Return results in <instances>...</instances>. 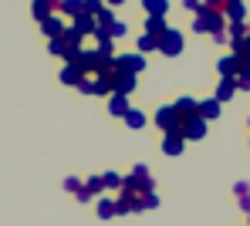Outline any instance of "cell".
<instances>
[{
  "instance_id": "f546056e",
  "label": "cell",
  "mask_w": 250,
  "mask_h": 226,
  "mask_svg": "<svg viewBox=\"0 0 250 226\" xmlns=\"http://www.w3.org/2000/svg\"><path fill=\"white\" fill-rule=\"evenodd\" d=\"M64 189H71V192H78V189H82V182H78V179H68V182H64Z\"/></svg>"
},
{
  "instance_id": "484cf974",
  "label": "cell",
  "mask_w": 250,
  "mask_h": 226,
  "mask_svg": "<svg viewBox=\"0 0 250 226\" xmlns=\"http://www.w3.org/2000/svg\"><path fill=\"white\" fill-rule=\"evenodd\" d=\"M108 34H112V38H122V34H125V24H122V20H112V24H108Z\"/></svg>"
},
{
  "instance_id": "5bb4252c",
  "label": "cell",
  "mask_w": 250,
  "mask_h": 226,
  "mask_svg": "<svg viewBox=\"0 0 250 226\" xmlns=\"http://www.w3.org/2000/svg\"><path fill=\"white\" fill-rule=\"evenodd\" d=\"M146 31L159 38V34L166 31V14H146Z\"/></svg>"
},
{
  "instance_id": "2e32d148",
  "label": "cell",
  "mask_w": 250,
  "mask_h": 226,
  "mask_svg": "<svg viewBox=\"0 0 250 226\" xmlns=\"http://www.w3.org/2000/svg\"><path fill=\"white\" fill-rule=\"evenodd\" d=\"M220 108H223V101H220V98H203V101H200V115H203L207 122L220 115Z\"/></svg>"
},
{
  "instance_id": "e0dca14e",
  "label": "cell",
  "mask_w": 250,
  "mask_h": 226,
  "mask_svg": "<svg viewBox=\"0 0 250 226\" xmlns=\"http://www.w3.org/2000/svg\"><path fill=\"white\" fill-rule=\"evenodd\" d=\"M58 10V0H34V7H31V14L38 17V20H44L47 14H54Z\"/></svg>"
},
{
  "instance_id": "3957f363",
  "label": "cell",
  "mask_w": 250,
  "mask_h": 226,
  "mask_svg": "<svg viewBox=\"0 0 250 226\" xmlns=\"http://www.w3.org/2000/svg\"><path fill=\"white\" fill-rule=\"evenodd\" d=\"M179 129H183V138H186V142H200V138H207V118H203V115H193V118H186Z\"/></svg>"
},
{
  "instance_id": "d4e9b609",
  "label": "cell",
  "mask_w": 250,
  "mask_h": 226,
  "mask_svg": "<svg viewBox=\"0 0 250 226\" xmlns=\"http://www.w3.org/2000/svg\"><path fill=\"white\" fill-rule=\"evenodd\" d=\"M102 182H105L108 189H122V176H115V172H105V176H102Z\"/></svg>"
},
{
  "instance_id": "5b68a950",
  "label": "cell",
  "mask_w": 250,
  "mask_h": 226,
  "mask_svg": "<svg viewBox=\"0 0 250 226\" xmlns=\"http://www.w3.org/2000/svg\"><path fill=\"white\" fill-rule=\"evenodd\" d=\"M183 142H186V138H183V129H169L166 138H163V152H166V155H179V152H183Z\"/></svg>"
},
{
  "instance_id": "ac0fdd59",
  "label": "cell",
  "mask_w": 250,
  "mask_h": 226,
  "mask_svg": "<svg viewBox=\"0 0 250 226\" xmlns=\"http://www.w3.org/2000/svg\"><path fill=\"white\" fill-rule=\"evenodd\" d=\"M223 17H227V20H244V17H247V7H244V0H233V3H227Z\"/></svg>"
},
{
  "instance_id": "603a6c76",
  "label": "cell",
  "mask_w": 250,
  "mask_h": 226,
  "mask_svg": "<svg viewBox=\"0 0 250 226\" xmlns=\"http://www.w3.org/2000/svg\"><path fill=\"white\" fill-rule=\"evenodd\" d=\"M112 20H115V14H112V7H102V10L95 14V24H98V27H108Z\"/></svg>"
},
{
  "instance_id": "ffe728a7",
  "label": "cell",
  "mask_w": 250,
  "mask_h": 226,
  "mask_svg": "<svg viewBox=\"0 0 250 226\" xmlns=\"http://www.w3.org/2000/svg\"><path fill=\"white\" fill-rule=\"evenodd\" d=\"M122 118H125V125H128V129H146V115H142V112H135V108H128Z\"/></svg>"
},
{
  "instance_id": "ba28073f",
  "label": "cell",
  "mask_w": 250,
  "mask_h": 226,
  "mask_svg": "<svg viewBox=\"0 0 250 226\" xmlns=\"http://www.w3.org/2000/svg\"><path fill=\"white\" fill-rule=\"evenodd\" d=\"M115 64H119L122 71H132V75H139V71L146 68V57H142V54H122Z\"/></svg>"
},
{
  "instance_id": "44dd1931",
  "label": "cell",
  "mask_w": 250,
  "mask_h": 226,
  "mask_svg": "<svg viewBox=\"0 0 250 226\" xmlns=\"http://www.w3.org/2000/svg\"><path fill=\"white\" fill-rule=\"evenodd\" d=\"M146 14H166L169 10V0H142Z\"/></svg>"
},
{
  "instance_id": "8fae6325",
  "label": "cell",
  "mask_w": 250,
  "mask_h": 226,
  "mask_svg": "<svg viewBox=\"0 0 250 226\" xmlns=\"http://www.w3.org/2000/svg\"><path fill=\"white\" fill-rule=\"evenodd\" d=\"M41 31L47 34V38H58V34L64 31V20H61L58 14H47V17L41 20Z\"/></svg>"
},
{
  "instance_id": "52a82bcc",
  "label": "cell",
  "mask_w": 250,
  "mask_h": 226,
  "mask_svg": "<svg viewBox=\"0 0 250 226\" xmlns=\"http://www.w3.org/2000/svg\"><path fill=\"white\" fill-rule=\"evenodd\" d=\"M176 115H179V122H186V118H193V115H200V101H193V98H179L176 105Z\"/></svg>"
},
{
  "instance_id": "6da1fadb",
  "label": "cell",
  "mask_w": 250,
  "mask_h": 226,
  "mask_svg": "<svg viewBox=\"0 0 250 226\" xmlns=\"http://www.w3.org/2000/svg\"><path fill=\"white\" fill-rule=\"evenodd\" d=\"M193 31L196 34H216V31H223V14L209 10V7H200V14L193 20Z\"/></svg>"
},
{
  "instance_id": "30bf717a",
  "label": "cell",
  "mask_w": 250,
  "mask_h": 226,
  "mask_svg": "<svg viewBox=\"0 0 250 226\" xmlns=\"http://www.w3.org/2000/svg\"><path fill=\"white\" fill-rule=\"evenodd\" d=\"M82 78H84V71L75 61H68V64L61 68V81H64V85H82Z\"/></svg>"
},
{
  "instance_id": "d6986e66",
  "label": "cell",
  "mask_w": 250,
  "mask_h": 226,
  "mask_svg": "<svg viewBox=\"0 0 250 226\" xmlns=\"http://www.w3.org/2000/svg\"><path fill=\"white\" fill-rule=\"evenodd\" d=\"M58 10L68 14V17H75V14H82V10H84V0H58Z\"/></svg>"
},
{
  "instance_id": "83f0119b",
  "label": "cell",
  "mask_w": 250,
  "mask_h": 226,
  "mask_svg": "<svg viewBox=\"0 0 250 226\" xmlns=\"http://www.w3.org/2000/svg\"><path fill=\"white\" fill-rule=\"evenodd\" d=\"M84 10H88V14H98V10H102V0H84Z\"/></svg>"
},
{
  "instance_id": "8992f818",
  "label": "cell",
  "mask_w": 250,
  "mask_h": 226,
  "mask_svg": "<svg viewBox=\"0 0 250 226\" xmlns=\"http://www.w3.org/2000/svg\"><path fill=\"white\" fill-rule=\"evenodd\" d=\"M233 91H237V78H233V75H220V85H216V94H213V98L230 101V98H233Z\"/></svg>"
},
{
  "instance_id": "cb8c5ba5",
  "label": "cell",
  "mask_w": 250,
  "mask_h": 226,
  "mask_svg": "<svg viewBox=\"0 0 250 226\" xmlns=\"http://www.w3.org/2000/svg\"><path fill=\"white\" fill-rule=\"evenodd\" d=\"M98 216H102V220L115 216V203H112V199H102V203H98Z\"/></svg>"
},
{
  "instance_id": "1f68e13d",
  "label": "cell",
  "mask_w": 250,
  "mask_h": 226,
  "mask_svg": "<svg viewBox=\"0 0 250 226\" xmlns=\"http://www.w3.org/2000/svg\"><path fill=\"white\" fill-rule=\"evenodd\" d=\"M247 34H250V24H247Z\"/></svg>"
},
{
  "instance_id": "9a60e30c",
  "label": "cell",
  "mask_w": 250,
  "mask_h": 226,
  "mask_svg": "<svg viewBox=\"0 0 250 226\" xmlns=\"http://www.w3.org/2000/svg\"><path fill=\"white\" fill-rule=\"evenodd\" d=\"M75 27L82 31V34H95V14H88V10H82V14H75Z\"/></svg>"
},
{
  "instance_id": "7c38bea8",
  "label": "cell",
  "mask_w": 250,
  "mask_h": 226,
  "mask_svg": "<svg viewBox=\"0 0 250 226\" xmlns=\"http://www.w3.org/2000/svg\"><path fill=\"white\" fill-rule=\"evenodd\" d=\"M51 54H58V57H64V61H71V57H75V47L58 34V38H51Z\"/></svg>"
},
{
  "instance_id": "4fadbf2b",
  "label": "cell",
  "mask_w": 250,
  "mask_h": 226,
  "mask_svg": "<svg viewBox=\"0 0 250 226\" xmlns=\"http://www.w3.org/2000/svg\"><path fill=\"white\" fill-rule=\"evenodd\" d=\"M128 94H119V91H112V98H108V112L115 115V118H122L125 112H128V101H125Z\"/></svg>"
},
{
  "instance_id": "7402d4cb",
  "label": "cell",
  "mask_w": 250,
  "mask_h": 226,
  "mask_svg": "<svg viewBox=\"0 0 250 226\" xmlns=\"http://www.w3.org/2000/svg\"><path fill=\"white\" fill-rule=\"evenodd\" d=\"M139 51H159V38H156V34H149V31H146V34H142V38H139Z\"/></svg>"
},
{
  "instance_id": "7a4b0ae2",
  "label": "cell",
  "mask_w": 250,
  "mask_h": 226,
  "mask_svg": "<svg viewBox=\"0 0 250 226\" xmlns=\"http://www.w3.org/2000/svg\"><path fill=\"white\" fill-rule=\"evenodd\" d=\"M159 51H163L166 57L183 54V34H179V31H172V27H166V31L159 34Z\"/></svg>"
},
{
  "instance_id": "4316f807",
  "label": "cell",
  "mask_w": 250,
  "mask_h": 226,
  "mask_svg": "<svg viewBox=\"0 0 250 226\" xmlns=\"http://www.w3.org/2000/svg\"><path fill=\"white\" fill-rule=\"evenodd\" d=\"M203 7H209V10H220V14H223V10H227V0H203Z\"/></svg>"
},
{
  "instance_id": "277c9868",
  "label": "cell",
  "mask_w": 250,
  "mask_h": 226,
  "mask_svg": "<svg viewBox=\"0 0 250 226\" xmlns=\"http://www.w3.org/2000/svg\"><path fill=\"white\" fill-rule=\"evenodd\" d=\"M156 125H159L163 132H169V129H179L183 122H179L176 108H172V105H166V108H159V112H156Z\"/></svg>"
},
{
  "instance_id": "f1b7e54d",
  "label": "cell",
  "mask_w": 250,
  "mask_h": 226,
  "mask_svg": "<svg viewBox=\"0 0 250 226\" xmlns=\"http://www.w3.org/2000/svg\"><path fill=\"white\" fill-rule=\"evenodd\" d=\"M183 7H189V10H200V7H203V0H183Z\"/></svg>"
},
{
  "instance_id": "4dcf8cb0",
  "label": "cell",
  "mask_w": 250,
  "mask_h": 226,
  "mask_svg": "<svg viewBox=\"0 0 250 226\" xmlns=\"http://www.w3.org/2000/svg\"><path fill=\"white\" fill-rule=\"evenodd\" d=\"M108 3H112V7H115V3H122V0H108Z\"/></svg>"
},
{
  "instance_id": "d6a6232c",
  "label": "cell",
  "mask_w": 250,
  "mask_h": 226,
  "mask_svg": "<svg viewBox=\"0 0 250 226\" xmlns=\"http://www.w3.org/2000/svg\"><path fill=\"white\" fill-rule=\"evenodd\" d=\"M227 3H233V0H227Z\"/></svg>"
},
{
  "instance_id": "9c48e42d",
  "label": "cell",
  "mask_w": 250,
  "mask_h": 226,
  "mask_svg": "<svg viewBox=\"0 0 250 226\" xmlns=\"http://www.w3.org/2000/svg\"><path fill=\"white\" fill-rule=\"evenodd\" d=\"M216 71H220V75H233V78H237V71H240V54L233 51V54L220 57V61H216Z\"/></svg>"
}]
</instances>
